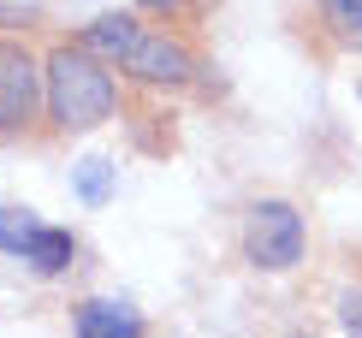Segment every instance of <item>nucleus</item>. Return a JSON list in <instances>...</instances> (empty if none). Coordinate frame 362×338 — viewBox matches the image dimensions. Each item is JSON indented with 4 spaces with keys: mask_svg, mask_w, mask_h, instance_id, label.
Here are the masks:
<instances>
[{
    "mask_svg": "<svg viewBox=\"0 0 362 338\" xmlns=\"http://www.w3.org/2000/svg\"><path fill=\"white\" fill-rule=\"evenodd\" d=\"M42 78H48V107H54L59 125L89 131L113 113V78L101 71V59H89L78 48H59Z\"/></svg>",
    "mask_w": 362,
    "mask_h": 338,
    "instance_id": "nucleus-1",
    "label": "nucleus"
},
{
    "mask_svg": "<svg viewBox=\"0 0 362 338\" xmlns=\"http://www.w3.org/2000/svg\"><path fill=\"white\" fill-rule=\"evenodd\" d=\"M244 255L267 273H285L303 261V220L291 202H255L244 220Z\"/></svg>",
    "mask_w": 362,
    "mask_h": 338,
    "instance_id": "nucleus-2",
    "label": "nucleus"
},
{
    "mask_svg": "<svg viewBox=\"0 0 362 338\" xmlns=\"http://www.w3.org/2000/svg\"><path fill=\"white\" fill-rule=\"evenodd\" d=\"M42 101V71L18 42H0V131L24 125Z\"/></svg>",
    "mask_w": 362,
    "mask_h": 338,
    "instance_id": "nucleus-3",
    "label": "nucleus"
},
{
    "mask_svg": "<svg viewBox=\"0 0 362 338\" xmlns=\"http://www.w3.org/2000/svg\"><path fill=\"white\" fill-rule=\"evenodd\" d=\"M119 66L125 71H137V78H148V83H185L190 78V54L178 48V42H167V36H148V30H137L131 36V48L119 54Z\"/></svg>",
    "mask_w": 362,
    "mask_h": 338,
    "instance_id": "nucleus-4",
    "label": "nucleus"
},
{
    "mask_svg": "<svg viewBox=\"0 0 362 338\" xmlns=\"http://www.w3.org/2000/svg\"><path fill=\"white\" fill-rule=\"evenodd\" d=\"M78 338H143V320L125 303H83L78 309Z\"/></svg>",
    "mask_w": 362,
    "mask_h": 338,
    "instance_id": "nucleus-5",
    "label": "nucleus"
},
{
    "mask_svg": "<svg viewBox=\"0 0 362 338\" xmlns=\"http://www.w3.org/2000/svg\"><path fill=\"white\" fill-rule=\"evenodd\" d=\"M71 250H78V243H71V232H59V226H42L36 243L24 250V261H30L36 273H59V267H71Z\"/></svg>",
    "mask_w": 362,
    "mask_h": 338,
    "instance_id": "nucleus-6",
    "label": "nucleus"
},
{
    "mask_svg": "<svg viewBox=\"0 0 362 338\" xmlns=\"http://www.w3.org/2000/svg\"><path fill=\"white\" fill-rule=\"evenodd\" d=\"M36 232H42V226L30 220V214H18V208H0V250L24 255L30 243H36Z\"/></svg>",
    "mask_w": 362,
    "mask_h": 338,
    "instance_id": "nucleus-7",
    "label": "nucleus"
},
{
    "mask_svg": "<svg viewBox=\"0 0 362 338\" xmlns=\"http://www.w3.org/2000/svg\"><path fill=\"white\" fill-rule=\"evenodd\" d=\"M107 190H113V166L101 155H89L78 166V196H83V202H107Z\"/></svg>",
    "mask_w": 362,
    "mask_h": 338,
    "instance_id": "nucleus-8",
    "label": "nucleus"
},
{
    "mask_svg": "<svg viewBox=\"0 0 362 338\" xmlns=\"http://www.w3.org/2000/svg\"><path fill=\"white\" fill-rule=\"evenodd\" d=\"M321 6H327V18L339 24V36L362 48V0H321Z\"/></svg>",
    "mask_w": 362,
    "mask_h": 338,
    "instance_id": "nucleus-9",
    "label": "nucleus"
},
{
    "mask_svg": "<svg viewBox=\"0 0 362 338\" xmlns=\"http://www.w3.org/2000/svg\"><path fill=\"white\" fill-rule=\"evenodd\" d=\"M339 320H344V332H351V338H362V297H344L339 303Z\"/></svg>",
    "mask_w": 362,
    "mask_h": 338,
    "instance_id": "nucleus-10",
    "label": "nucleus"
},
{
    "mask_svg": "<svg viewBox=\"0 0 362 338\" xmlns=\"http://www.w3.org/2000/svg\"><path fill=\"white\" fill-rule=\"evenodd\" d=\"M143 6H155V12H167V6H178V0H143Z\"/></svg>",
    "mask_w": 362,
    "mask_h": 338,
    "instance_id": "nucleus-11",
    "label": "nucleus"
}]
</instances>
